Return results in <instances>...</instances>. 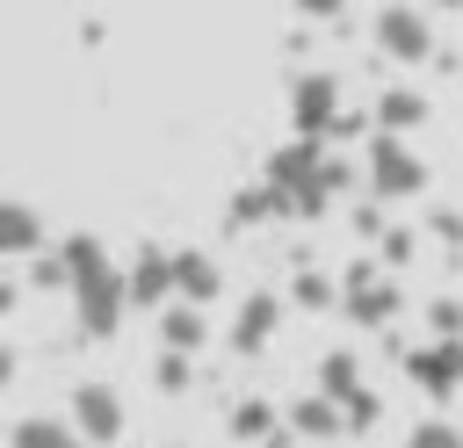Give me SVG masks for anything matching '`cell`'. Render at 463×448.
Returning <instances> with one entry per match:
<instances>
[{"mask_svg": "<svg viewBox=\"0 0 463 448\" xmlns=\"http://www.w3.org/2000/svg\"><path fill=\"white\" fill-rule=\"evenodd\" d=\"M427 325H434V340H463V296H434Z\"/></svg>", "mask_w": 463, "mask_h": 448, "instance_id": "d4e9b609", "label": "cell"}, {"mask_svg": "<svg viewBox=\"0 0 463 448\" xmlns=\"http://www.w3.org/2000/svg\"><path fill=\"white\" fill-rule=\"evenodd\" d=\"M326 181H333V195H347V181H354V166H347V159L333 152V159H326Z\"/></svg>", "mask_w": 463, "mask_h": 448, "instance_id": "f1b7e54d", "label": "cell"}, {"mask_svg": "<svg viewBox=\"0 0 463 448\" xmlns=\"http://www.w3.org/2000/svg\"><path fill=\"white\" fill-rule=\"evenodd\" d=\"M72 426H80L87 448H116L123 441V397L109 383H80L72 390Z\"/></svg>", "mask_w": 463, "mask_h": 448, "instance_id": "ba28073f", "label": "cell"}, {"mask_svg": "<svg viewBox=\"0 0 463 448\" xmlns=\"http://www.w3.org/2000/svg\"><path fill=\"white\" fill-rule=\"evenodd\" d=\"M376 253H383V267H405V260H412V231H405V224H391V231L376 238Z\"/></svg>", "mask_w": 463, "mask_h": 448, "instance_id": "484cf974", "label": "cell"}, {"mask_svg": "<svg viewBox=\"0 0 463 448\" xmlns=\"http://www.w3.org/2000/svg\"><path fill=\"white\" fill-rule=\"evenodd\" d=\"M340 311H347V325H362V332H376V325H391L398 318V282H383V267H347L340 275Z\"/></svg>", "mask_w": 463, "mask_h": 448, "instance_id": "8992f818", "label": "cell"}, {"mask_svg": "<svg viewBox=\"0 0 463 448\" xmlns=\"http://www.w3.org/2000/svg\"><path fill=\"white\" fill-rule=\"evenodd\" d=\"M340 412H347V434H369V426H376V419H383V397H376V390H369V383H362V390H354V397H347V405H340Z\"/></svg>", "mask_w": 463, "mask_h": 448, "instance_id": "cb8c5ba5", "label": "cell"}, {"mask_svg": "<svg viewBox=\"0 0 463 448\" xmlns=\"http://www.w3.org/2000/svg\"><path fill=\"white\" fill-rule=\"evenodd\" d=\"M347 224H354V231H362V238H383V231H391V224H383V210H376V202H354V217H347Z\"/></svg>", "mask_w": 463, "mask_h": 448, "instance_id": "83f0119b", "label": "cell"}, {"mask_svg": "<svg viewBox=\"0 0 463 448\" xmlns=\"http://www.w3.org/2000/svg\"><path fill=\"white\" fill-rule=\"evenodd\" d=\"M152 383H159L166 397H181V390L195 383V369H188V354H159V361H152Z\"/></svg>", "mask_w": 463, "mask_h": 448, "instance_id": "603a6c76", "label": "cell"}, {"mask_svg": "<svg viewBox=\"0 0 463 448\" xmlns=\"http://www.w3.org/2000/svg\"><path fill=\"white\" fill-rule=\"evenodd\" d=\"M326 145H304V137H282L275 152H268V166H260V188L275 195V217L282 224H304V217H326L340 195H333V181H326Z\"/></svg>", "mask_w": 463, "mask_h": 448, "instance_id": "7a4b0ae2", "label": "cell"}, {"mask_svg": "<svg viewBox=\"0 0 463 448\" xmlns=\"http://www.w3.org/2000/svg\"><path fill=\"white\" fill-rule=\"evenodd\" d=\"M354 390H362V361H354V347H326V354H318V397L347 405Z\"/></svg>", "mask_w": 463, "mask_h": 448, "instance_id": "e0dca14e", "label": "cell"}, {"mask_svg": "<svg viewBox=\"0 0 463 448\" xmlns=\"http://www.w3.org/2000/svg\"><path fill=\"white\" fill-rule=\"evenodd\" d=\"M405 448H463V426H456V419H420V426L405 434Z\"/></svg>", "mask_w": 463, "mask_h": 448, "instance_id": "7402d4cb", "label": "cell"}, {"mask_svg": "<svg viewBox=\"0 0 463 448\" xmlns=\"http://www.w3.org/2000/svg\"><path fill=\"white\" fill-rule=\"evenodd\" d=\"M282 426H289V419H282L268 397H239V405H232V441H253V448H268Z\"/></svg>", "mask_w": 463, "mask_h": 448, "instance_id": "ac0fdd59", "label": "cell"}, {"mask_svg": "<svg viewBox=\"0 0 463 448\" xmlns=\"http://www.w3.org/2000/svg\"><path fill=\"white\" fill-rule=\"evenodd\" d=\"M289 434H297V441H340V434H347V412H340L333 397H297V405H289Z\"/></svg>", "mask_w": 463, "mask_h": 448, "instance_id": "9a60e30c", "label": "cell"}, {"mask_svg": "<svg viewBox=\"0 0 463 448\" xmlns=\"http://www.w3.org/2000/svg\"><path fill=\"white\" fill-rule=\"evenodd\" d=\"M7 448H87V441H80L72 419H58V412H29V419L7 426Z\"/></svg>", "mask_w": 463, "mask_h": 448, "instance_id": "4fadbf2b", "label": "cell"}, {"mask_svg": "<svg viewBox=\"0 0 463 448\" xmlns=\"http://www.w3.org/2000/svg\"><path fill=\"white\" fill-rule=\"evenodd\" d=\"M427 231H434L441 246H463V210H434V217H427Z\"/></svg>", "mask_w": 463, "mask_h": 448, "instance_id": "4316f807", "label": "cell"}, {"mask_svg": "<svg viewBox=\"0 0 463 448\" xmlns=\"http://www.w3.org/2000/svg\"><path fill=\"white\" fill-rule=\"evenodd\" d=\"M275 325H282V296L275 289H246L239 311H232V354H260L275 340Z\"/></svg>", "mask_w": 463, "mask_h": 448, "instance_id": "9c48e42d", "label": "cell"}, {"mask_svg": "<svg viewBox=\"0 0 463 448\" xmlns=\"http://www.w3.org/2000/svg\"><path fill=\"white\" fill-rule=\"evenodd\" d=\"M369 123H376V137H405V130L427 123V94L420 87H383L376 108H369Z\"/></svg>", "mask_w": 463, "mask_h": 448, "instance_id": "7c38bea8", "label": "cell"}, {"mask_svg": "<svg viewBox=\"0 0 463 448\" xmlns=\"http://www.w3.org/2000/svg\"><path fill=\"white\" fill-rule=\"evenodd\" d=\"M29 289H65V296H72V267H65V253H58V246L29 260Z\"/></svg>", "mask_w": 463, "mask_h": 448, "instance_id": "44dd1931", "label": "cell"}, {"mask_svg": "<svg viewBox=\"0 0 463 448\" xmlns=\"http://www.w3.org/2000/svg\"><path fill=\"white\" fill-rule=\"evenodd\" d=\"M362 181H369V202H412V195H427V159H420L405 137H376V130H369Z\"/></svg>", "mask_w": 463, "mask_h": 448, "instance_id": "3957f363", "label": "cell"}, {"mask_svg": "<svg viewBox=\"0 0 463 448\" xmlns=\"http://www.w3.org/2000/svg\"><path fill=\"white\" fill-rule=\"evenodd\" d=\"M159 340H166V354H195V347L210 340V318H203L195 303H166V311H159Z\"/></svg>", "mask_w": 463, "mask_h": 448, "instance_id": "2e32d148", "label": "cell"}, {"mask_svg": "<svg viewBox=\"0 0 463 448\" xmlns=\"http://www.w3.org/2000/svg\"><path fill=\"white\" fill-rule=\"evenodd\" d=\"M369 36H376V51L398 58V65L434 58V14H427V7H376V14H369Z\"/></svg>", "mask_w": 463, "mask_h": 448, "instance_id": "5b68a950", "label": "cell"}, {"mask_svg": "<svg viewBox=\"0 0 463 448\" xmlns=\"http://www.w3.org/2000/svg\"><path fill=\"white\" fill-rule=\"evenodd\" d=\"M224 224H232V231H253V224H282V217H275V195L253 181V188H239V195L224 202Z\"/></svg>", "mask_w": 463, "mask_h": 448, "instance_id": "d6986e66", "label": "cell"}, {"mask_svg": "<svg viewBox=\"0 0 463 448\" xmlns=\"http://www.w3.org/2000/svg\"><path fill=\"white\" fill-rule=\"evenodd\" d=\"M224 296V275H217V260L203 253V246H174V303H217Z\"/></svg>", "mask_w": 463, "mask_h": 448, "instance_id": "30bf717a", "label": "cell"}, {"mask_svg": "<svg viewBox=\"0 0 463 448\" xmlns=\"http://www.w3.org/2000/svg\"><path fill=\"white\" fill-rule=\"evenodd\" d=\"M0 253H29V260L51 253V246H43V217H36L29 202H14V195L0 202Z\"/></svg>", "mask_w": 463, "mask_h": 448, "instance_id": "5bb4252c", "label": "cell"}, {"mask_svg": "<svg viewBox=\"0 0 463 448\" xmlns=\"http://www.w3.org/2000/svg\"><path fill=\"white\" fill-rule=\"evenodd\" d=\"M391 354L427 397H456L463 390V340H427V347H391Z\"/></svg>", "mask_w": 463, "mask_h": 448, "instance_id": "52a82bcc", "label": "cell"}, {"mask_svg": "<svg viewBox=\"0 0 463 448\" xmlns=\"http://www.w3.org/2000/svg\"><path fill=\"white\" fill-rule=\"evenodd\" d=\"M289 303H297V311H333V303H340V282L318 275V267H304V275L289 282Z\"/></svg>", "mask_w": 463, "mask_h": 448, "instance_id": "ffe728a7", "label": "cell"}, {"mask_svg": "<svg viewBox=\"0 0 463 448\" xmlns=\"http://www.w3.org/2000/svg\"><path fill=\"white\" fill-rule=\"evenodd\" d=\"M58 253H65V267H72V325H80L87 340H116V325H123V311H130V267H116L94 231H65Z\"/></svg>", "mask_w": 463, "mask_h": 448, "instance_id": "6da1fadb", "label": "cell"}, {"mask_svg": "<svg viewBox=\"0 0 463 448\" xmlns=\"http://www.w3.org/2000/svg\"><path fill=\"white\" fill-rule=\"evenodd\" d=\"M130 303H152V311L174 303V253L166 246H137V260H130Z\"/></svg>", "mask_w": 463, "mask_h": 448, "instance_id": "8fae6325", "label": "cell"}, {"mask_svg": "<svg viewBox=\"0 0 463 448\" xmlns=\"http://www.w3.org/2000/svg\"><path fill=\"white\" fill-rule=\"evenodd\" d=\"M340 79L333 72H297L289 79V137H304V145H326L333 130H340Z\"/></svg>", "mask_w": 463, "mask_h": 448, "instance_id": "277c9868", "label": "cell"}]
</instances>
